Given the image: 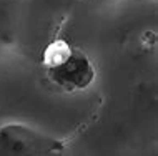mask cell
I'll use <instances>...</instances> for the list:
<instances>
[{
  "label": "cell",
  "mask_w": 158,
  "mask_h": 156,
  "mask_svg": "<svg viewBox=\"0 0 158 156\" xmlns=\"http://www.w3.org/2000/svg\"><path fill=\"white\" fill-rule=\"evenodd\" d=\"M47 77L65 91H82L95 82L97 71L87 53L73 48L72 55L63 63L47 70Z\"/></svg>",
  "instance_id": "obj_1"
},
{
  "label": "cell",
  "mask_w": 158,
  "mask_h": 156,
  "mask_svg": "<svg viewBox=\"0 0 158 156\" xmlns=\"http://www.w3.org/2000/svg\"><path fill=\"white\" fill-rule=\"evenodd\" d=\"M73 52V47L63 38H55L53 42H50L48 45L44 48L42 52V65L45 70L53 68V66L60 65L67 60Z\"/></svg>",
  "instance_id": "obj_2"
}]
</instances>
